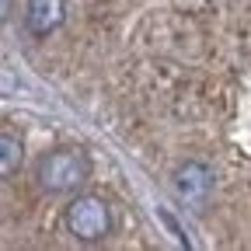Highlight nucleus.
<instances>
[{
  "label": "nucleus",
  "mask_w": 251,
  "mask_h": 251,
  "mask_svg": "<svg viewBox=\"0 0 251 251\" xmlns=\"http://www.w3.org/2000/svg\"><path fill=\"white\" fill-rule=\"evenodd\" d=\"M91 175V164L87 157L74 147H63V150H52L42 157L39 164V185L52 196H67V192H77V188L87 181Z\"/></svg>",
  "instance_id": "f257e3e1"
},
{
  "label": "nucleus",
  "mask_w": 251,
  "mask_h": 251,
  "mask_svg": "<svg viewBox=\"0 0 251 251\" xmlns=\"http://www.w3.org/2000/svg\"><path fill=\"white\" fill-rule=\"evenodd\" d=\"M67 227L74 237L80 241H101L112 227V216H108V206L98 199V196H80L67 206Z\"/></svg>",
  "instance_id": "f03ea898"
},
{
  "label": "nucleus",
  "mask_w": 251,
  "mask_h": 251,
  "mask_svg": "<svg viewBox=\"0 0 251 251\" xmlns=\"http://www.w3.org/2000/svg\"><path fill=\"white\" fill-rule=\"evenodd\" d=\"M175 192L185 199V202H206V196L213 192V171L199 161H188L175 171Z\"/></svg>",
  "instance_id": "7ed1b4c3"
},
{
  "label": "nucleus",
  "mask_w": 251,
  "mask_h": 251,
  "mask_svg": "<svg viewBox=\"0 0 251 251\" xmlns=\"http://www.w3.org/2000/svg\"><path fill=\"white\" fill-rule=\"evenodd\" d=\"M67 18V0H28L25 4V25L31 35H49Z\"/></svg>",
  "instance_id": "20e7f679"
},
{
  "label": "nucleus",
  "mask_w": 251,
  "mask_h": 251,
  "mask_svg": "<svg viewBox=\"0 0 251 251\" xmlns=\"http://www.w3.org/2000/svg\"><path fill=\"white\" fill-rule=\"evenodd\" d=\"M18 168H21V140L11 129H4L0 133V175L11 178Z\"/></svg>",
  "instance_id": "39448f33"
}]
</instances>
